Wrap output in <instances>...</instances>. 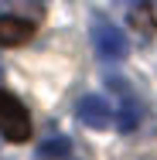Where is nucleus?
I'll use <instances>...</instances> for the list:
<instances>
[{"mask_svg": "<svg viewBox=\"0 0 157 160\" xmlns=\"http://www.w3.org/2000/svg\"><path fill=\"white\" fill-rule=\"evenodd\" d=\"M0 133L10 140V143H24L31 136V119H28V109L21 106V99L10 96L0 89Z\"/></svg>", "mask_w": 157, "mask_h": 160, "instance_id": "f257e3e1", "label": "nucleus"}, {"mask_svg": "<svg viewBox=\"0 0 157 160\" xmlns=\"http://www.w3.org/2000/svg\"><path fill=\"white\" fill-rule=\"evenodd\" d=\"M106 85H109V92H116V99H120L116 126L123 129V133L137 129V123H140V102H137V92L126 85V78H120V75H109V78H106Z\"/></svg>", "mask_w": 157, "mask_h": 160, "instance_id": "f03ea898", "label": "nucleus"}, {"mask_svg": "<svg viewBox=\"0 0 157 160\" xmlns=\"http://www.w3.org/2000/svg\"><path fill=\"white\" fill-rule=\"evenodd\" d=\"M92 41H96V51H99V58H106V62H120L126 58V51H130V44H126V34L116 28V24H109V21H96L92 28Z\"/></svg>", "mask_w": 157, "mask_h": 160, "instance_id": "7ed1b4c3", "label": "nucleus"}, {"mask_svg": "<svg viewBox=\"0 0 157 160\" xmlns=\"http://www.w3.org/2000/svg\"><path fill=\"white\" fill-rule=\"evenodd\" d=\"M75 116H79L86 126H92V129H106L113 119H116V109H113L102 96H82L79 106H75Z\"/></svg>", "mask_w": 157, "mask_h": 160, "instance_id": "20e7f679", "label": "nucleus"}, {"mask_svg": "<svg viewBox=\"0 0 157 160\" xmlns=\"http://www.w3.org/2000/svg\"><path fill=\"white\" fill-rule=\"evenodd\" d=\"M34 38V24L24 17H0V44L3 48H17Z\"/></svg>", "mask_w": 157, "mask_h": 160, "instance_id": "39448f33", "label": "nucleus"}, {"mask_svg": "<svg viewBox=\"0 0 157 160\" xmlns=\"http://www.w3.org/2000/svg\"><path fill=\"white\" fill-rule=\"evenodd\" d=\"M130 24L137 28L140 34H157V10H154V0H144V3H137L133 10H130Z\"/></svg>", "mask_w": 157, "mask_h": 160, "instance_id": "423d86ee", "label": "nucleus"}, {"mask_svg": "<svg viewBox=\"0 0 157 160\" xmlns=\"http://www.w3.org/2000/svg\"><path fill=\"white\" fill-rule=\"evenodd\" d=\"M68 153H72L68 136H51V140H44L38 147V160H65Z\"/></svg>", "mask_w": 157, "mask_h": 160, "instance_id": "0eeeda50", "label": "nucleus"}, {"mask_svg": "<svg viewBox=\"0 0 157 160\" xmlns=\"http://www.w3.org/2000/svg\"><path fill=\"white\" fill-rule=\"evenodd\" d=\"M0 3H7V7H31V10H44V0H0Z\"/></svg>", "mask_w": 157, "mask_h": 160, "instance_id": "6e6552de", "label": "nucleus"}]
</instances>
